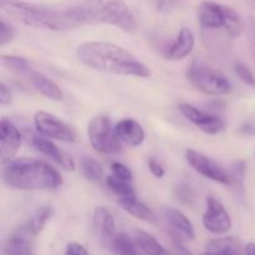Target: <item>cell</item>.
<instances>
[{
	"mask_svg": "<svg viewBox=\"0 0 255 255\" xmlns=\"http://www.w3.org/2000/svg\"><path fill=\"white\" fill-rule=\"evenodd\" d=\"M109 246L116 255H146L137 246L136 241H132L125 233H116Z\"/></svg>",
	"mask_w": 255,
	"mask_h": 255,
	"instance_id": "obj_22",
	"label": "cell"
},
{
	"mask_svg": "<svg viewBox=\"0 0 255 255\" xmlns=\"http://www.w3.org/2000/svg\"><path fill=\"white\" fill-rule=\"evenodd\" d=\"M164 217H166L167 222L172 227V229L176 232L174 236L183 237V238L191 239V241L196 238L193 224L181 211L173 208V207H167V208H164Z\"/></svg>",
	"mask_w": 255,
	"mask_h": 255,
	"instance_id": "obj_17",
	"label": "cell"
},
{
	"mask_svg": "<svg viewBox=\"0 0 255 255\" xmlns=\"http://www.w3.org/2000/svg\"><path fill=\"white\" fill-rule=\"evenodd\" d=\"M169 1H172V2H173V1H176V0H169Z\"/></svg>",
	"mask_w": 255,
	"mask_h": 255,
	"instance_id": "obj_39",
	"label": "cell"
},
{
	"mask_svg": "<svg viewBox=\"0 0 255 255\" xmlns=\"http://www.w3.org/2000/svg\"><path fill=\"white\" fill-rule=\"evenodd\" d=\"M117 203L120 204L122 209L125 212H127L128 214L133 216L134 218L141 219L144 222H154L156 221V217H154L153 212L143 204L142 202H139L138 199L134 197H126V198H119Z\"/></svg>",
	"mask_w": 255,
	"mask_h": 255,
	"instance_id": "obj_20",
	"label": "cell"
},
{
	"mask_svg": "<svg viewBox=\"0 0 255 255\" xmlns=\"http://www.w3.org/2000/svg\"><path fill=\"white\" fill-rule=\"evenodd\" d=\"M246 255H255V244L249 243L246 246Z\"/></svg>",
	"mask_w": 255,
	"mask_h": 255,
	"instance_id": "obj_38",
	"label": "cell"
},
{
	"mask_svg": "<svg viewBox=\"0 0 255 255\" xmlns=\"http://www.w3.org/2000/svg\"><path fill=\"white\" fill-rule=\"evenodd\" d=\"M31 144L34 146V148L36 149V151L40 152V153L54 159V161L56 162L61 168H64L65 171H75V168H76L72 157L69 156L66 152L57 148L56 144L52 141H50V139L44 138V137L40 136H32Z\"/></svg>",
	"mask_w": 255,
	"mask_h": 255,
	"instance_id": "obj_14",
	"label": "cell"
},
{
	"mask_svg": "<svg viewBox=\"0 0 255 255\" xmlns=\"http://www.w3.org/2000/svg\"><path fill=\"white\" fill-rule=\"evenodd\" d=\"M198 19L201 24L207 29H219L224 27V5L218 4L212 0H204L199 4L198 10Z\"/></svg>",
	"mask_w": 255,
	"mask_h": 255,
	"instance_id": "obj_15",
	"label": "cell"
},
{
	"mask_svg": "<svg viewBox=\"0 0 255 255\" xmlns=\"http://www.w3.org/2000/svg\"><path fill=\"white\" fill-rule=\"evenodd\" d=\"M246 171H247V164L246 161L239 159L236 161L232 166L231 169V186L234 187L239 194H244V182H246Z\"/></svg>",
	"mask_w": 255,
	"mask_h": 255,
	"instance_id": "obj_26",
	"label": "cell"
},
{
	"mask_svg": "<svg viewBox=\"0 0 255 255\" xmlns=\"http://www.w3.org/2000/svg\"><path fill=\"white\" fill-rule=\"evenodd\" d=\"M87 136L95 151L100 153L117 154L122 151L121 139L115 128H112L111 121L107 116L100 115L94 117L87 127Z\"/></svg>",
	"mask_w": 255,
	"mask_h": 255,
	"instance_id": "obj_6",
	"label": "cell"
},
{
	"mask_svg": "<svg viewBox=\"0 0 255 255\" xmlns=\"http://www.w3.org/2000/svg\"><path fill=\"white\" fill-rule=\"evenodd\" d=\"M77 59L99 71L125 76L148 77L151 70L124 47L106 41H86L77 47Z\"/></svg>",
	"mask_w": 255,
	"mask_h": 255,
	"instance_id": "obj_1",
	"label": "cell"
},
{
	"mask_svg": "<svg viewBox=\"0 0 255 255\" xmlns=\"http://www.w3.org/2000/svg\"><path fill=\"white\" fill-rule=\"evenodd\" d=\"M37 234V229L27 219L7 237L2 247V255H36Z\"/></svg>",
	"mask_w": 255,
	"mask_h": 255,
	"instance_id": "obj_8",
	"label": "cell"
},
{
	"mask_svg": "<svg viewBox=\"0 0 255 255\" xmlns=\"http://www.w3.org/2000/svg\"><path fill=\"white\" fill-rule=\"evenodd\" d=\"M34 124L36 131L42 137L59 139L62 142H76V132L55 115L45 111L36 112L34 116Z\"/></svg>",
	"mask_w": 255,
	"mask_h": 255,
	"instance_id": "obj_9",
	"label": "cell"
},
{
	"mask_svg": "<svg viewBox=\"0 0 255 255\" xmlns=\"http://www.w3.org/2000/svg\"><path fill=\"white\" fill-rule=\"evenodd\" d=\"M174 197L183 206H192L194 201V193L191 187L186 183H179L174 189Z\"/></svg>",
	"mask_w": 255,
	"mask_h": 255,
	"instance_id": "obj_29",
	"label": "cell"
},
{
	"mask_svg": "<svg viewBox=\"0 0 255 255\" xmlns=\"http://www.w3.org/2000/svg\"><path fill=\"white\" fill-rule=\"evenodd\" d=\"M178 110L182 116L186 117L189 122H192L194 126L198 127L204 133L217 134L223 131L224 127H226L224 121L221 117L202 111V110L197 109L192 105L181 104L178 106Z\"/></svg>",
	"mask_w": 255,
	"mask_h": 255,
	"instance_id": "obj_12",
	"label": "cell"
},
{
	"mask_svg": "<svg viewBox=\"0 0 255 255\" xmlns=\"http://www.w3.org/2000/svg\"><path fill=\"white\" fill-rule=\"evenodd\" d=\"M92 221H94L95 229L101 236L102 241L110 244L112 238L116 236V224H115V219L109 209L105 207H96Z\"/></svg>",
	"mask_w": 255,
	"mask_h": 255,
	"instance_id": "obj_18",
	"label": "cell"
},
{
	"mask_svg": "<svg viewBox=\"0 0 255 255\" xmlns=\"http://www.w3.org/2000/svg\"><path fill=\"white\" fill-rule=\"evenodd\" d=\"M147 164H148L149 171H151V173L153 174L154 177H157V178H162V177L164 176V168L162 167V164H159L158 162L156 161V159L149 158L148 162H147Z\"/></svg>",
	"mask_w": 255,
	"mask_h": 255,
	"instance_id": "obj_35",
	"label": "cell"
},
{
	"mask_svg": "<svg viewBox=\"0 0 255 255\" xmlns=\"http://www.w3.org/2000/svg\"><path fill=\"white\" fill-rule=\"evenodd\" d=\"M52 213H54V209H52L51 206H42L30 218V221H31V223L34 224V227L37 229L39 233L46 226L47 221L52 217Z\"/></svg>",
	"mask_w": 255,
	"mask_h": 255,
	"instance_id": "obj_28",
	"label": "cell"
},
{
	"mask_svg": "<svg viewBox=\"0 0 255 255\" xmlns=\"http://www.w3.org/2000/svg\"><path fill=\"white\" fill-rule=\"evenodd\" d=\"M22 136L17 127L7 119L0 121V156L2 162L10 161L15 157L21 146Z\"/></svg>",
	"mask_w": 255,
	"mask_h": 255,
	"instance_id": "obj_13",
	"label": "cell"
},
{
	"mask_svg": "<svg viewBox=\"0 0 255 255\" xmlns=\"http://www.w3.org/2000/svg\"><path fill=\"white\" fill-rule=\"evenodd\" d=\"M15 31L10 24H7L4 19L0 20V46H5L7 42L14 39Z\"/></svg>",
	"mask_w": 255,
	"mask_h": 255,
	"instance_id": "obj_33",
	"label": "cell"
},
{
	"mask_svg": "<svg viewBox=\"0 0 255 255\" xmlns=\"http://www.w3.org/2000/svg\"><path fill=\"white\" fill-rule=\"evenodd\" d=\"M65 255H89V252L80 243H69L65 251Z\"/></svg>",
	"mask_w": 255,
	"mask_h": 255,
	"instance_id": "obj_34",
	"label": "cell"
},
{
	"mask_svg": "<svg viewBox=\"0 0 255 255\" xmlns=\"http://www.w3.org/2000/svg\"><path fill=\"white\" fill-rule=\"evenodd\" d=\"M106 184L119 198H126V197H134V188L132 187L131 182L125 181L116 176H109L106 178Z\"/></svg>",
	"mask_w": 255,
	"mask_h": 255,
	"instance_id": "obj_25",
	"label": "cell"
},
{
	"mask_svg": "<svg viewBox=\"0 0 255 255\" xmlns=\"http://www.w3.org/2000/svg\"><path fill=\"white\" fill-rule=\"evenodd\" d=\"M111 171L114 173V176L119 177V178L125 179V181L131 182L133 178V174H132L131 169L128 168L125 164L120 163V162H112L111 163Z\"/></svg>",
	"mask_w": 255,
	"mask_h": 255,
	"instance_id": "obj_32",
	"label": "cell"
},
{
	"mask_svg": "<svg viewBox=\"0 0 255 255\" xmlns=\"http://www.w3.org/2000/svg\"><path fill=\"white\" fill-rule=\"evenodd\" d=\"M234 71H236V75L239 77L241 81H243L244 84L248 85L251 87H255V76L253 72L249 70L248 66L243 64V62L237 61L234 64Z\"/></svg>",
	"mask_w": 255,
	"mask_h": 255,
	"instance_id": "obj_30",
	"label": "cell"
},
{
	"mask_svg": "<svg viewBox=\"0 0 255 255\" xmlns=\"http://www.w3.org/2000/svg\"><path fill=\"white\" fill-rule=\"evenodd\" d=\"M202 255H241V247L234 238H218L207 242Z\"/></svg>",
	"mask_w": 255,
	"mask_h": 255,
	"instance_id": "obj_21",
	"label": "cell"
},
{
	"mask_svg": "<svg viewBox=\"0 0 255 255\" xmlns=\"http://www.w3.org/2000/svg\"><path fill=\"white\" fill-rule=\"evenodd\" d=\"M173 247L174 251H176L177 255H193L191 251L187 249V247L182 243V241L179 239V237L174 236L173 234Z\"/></svg>",
	"mask_w": 255,
	"mask_h": 255,
	"instance_id": "obj_36",
	"label": "cell"
},
{
	"mask_svg": "<svg viewBox=\"0 0 255 255\" xmlns=\"http://www.w3.org/2000/svg\"><path fill=\"white\" fill-rule=\"evenodd\" d=\"M186 158L189 166L202 176L222 184H231V176L228 172L214 159L194 149L186 152Z\"/></svg>",
	"mask_w": 255,
	"mask_h": 255,
	"instance_id": "obj_10",
	"label": "cell"
},
{
	"mask_svg": "<svg viewBox=\"0 0 255 255\" xmlns=\"http://www.w3.org/2000/svg\"><path fill=\"white\" fill-rule=\"evenodd\" d=\"M117 136L121 141L127 143L128 146L138 147L144 141V131L141 125L132 119L121 120L115 126Z\"/></svg>",
	"mask_w": 255,
	"mask_h": 255,
	"instance_id": "obj_16",
	"label": "cell"
},
{
	"mask_svg": "<svg viewBox=\"0 0 255 255\" xmlns=\"http://www.w3.org/2000/svg\"><path fill=\"white\" fill-rule=\"evenodd\" d=\"M224 15H226V20H224V29H226V31L233 39L239 36L244 30V22L239 12L234 10L233 7L224 6Z\"/></svg>",
	"mask_w": 255,
	"mask_h": 255,
	"instance_id": "obj_24",
	"label": "cell"
},
{
	"mask_svg": "<svg viewBox=\"0 0 255 255\" xmlns=\"http://www.w3.org/2000/svg\"><path fill=\"white\" fill-rule=\"evenodd\" d=\"M81 171L84 176L90 181H100L104 176V168H102L101 164L96 159L90 158V157L82 159Z\"/></svg>",
	"mask_w": 255,
	"mask_h": 255,
	"instance_id": "obj_27",
	"label": "cell"
},
{
	"mask_svg": "<svg viewBox=\"0 0 255 255\" xmlns=\"http://www.w3.org/2000/svg\"><path fill=\"white\" fill-rule=\"evenodd\" d=\"M244 31H246L247 40H248L249 47H251L252 55L255 59V17L248 16L244 22Z\"/></svg>",
	"mask_w": 255,
	"mask_h": 255,
	"instance_id": "obj_31",
	"label": "cell"
},
{
	"mask_svg": "<svg viewBox=\"0 0 255 255\" xmlns=\"http://www.w3.org/2000/svg\"><path fill=\"white\" fill-rule=\"evenodd\" d=\"M194 44H196V40H194V35L192 30L188 29V27H182L172 46L168 49L167 57L171 60L184 59L194 49Z\"/></svg>",
	"mask_w": 255,
	"mask_h": 255,
	"instance_id": "obj_19",
	"label": "cell"
},
{
	"mask_svg": "<svg viewBox=\"0 0 255 255\" xmlns=\"http://www.w3.org/2000/svg\"><path fill=\"white\" fill-rule=\"evenodd\" d=\"M2 181L21 191L55 189L62 184V177L54 167L39 159L17 158L2 162Z\"/></svg>",
	"mask_w": 255,
	"mask_h": 255,
	"instance_id": "obj_3",
	"label": "cell"
},
{
	"mask_svg": "<svg viewBox=\"0 0 255 255\" xmlns=\"http://www.w3.org/2000/svg\"><path fill=\"white\" fill-rule=\"evenodd\" d=\"M187 79L192 86L207 95L219 96L229 94L232 90L228 79L223 74L202 64L192 65L187 71Z\"/></svg>",
	"mask_w": 255,
	"mask_h": 255,
	"instance_id": "obj_7",
	"label": "cell"
},
{
	"mask_svg": "<svg viewBox=\"0 0 255 255\" xmlns=\"http://www.w3.org/2000/svg\"><path fill=\"white\" fill-rule=\"evenodd\" d=\"M77 25H112L127 34L137 31V22L124 0H82L72 5Z\"/></svg>",
	"mask_w": 255,
	"mask_h": 255,
	"instance_id": "obj_4",
	"label": "cell"
},
{
	"mask_svg": "<svg viewBox=\"0 0 255 255\" xmlns=\"http://www.w3.org/2000/svg\"><path fill=\"white\" fill-rule=\"evenodd\" d=\"M11 101V95L10 91L7 90V87L5 86L4 82L0 84V104L1 105H7Z\"/></svg>",
	"mask_w": 255,
	"mask_h": 255,
	"instance_id": "obj_37",
	"label": "cell"
},
{
	"mask_svg": "<svg viewBox=\"0 0 255 255\" xmlns=\"http://www.w3.org/2000/svg\"><path fill=\"white\" fill-rule=\"evenodd\" d=\"M1 65L7 71L29 81L31 86L46 99L52 100V101H61L64 99L62 90L49 77L45 76L41 72L36 71L24 57L2 55Z\"/></svg>",
	"mask_w": 255,
	"mask_h": 255,
	"instance_id": "obj_5",
	"label": "cell"
},
{
	"mask_svg": "<svg viewBox=\"0 0 255 255\" xmlns=\"http://www.w3.org/2000/svg\"><path fill=\"white\" fill-rule=\"evenodd\" d=\"M134 241L142 252L146 255H171L162 244L157 242L153 236L143 231H136Z\"/></svg>",
	"mask_w": 255,
	"mask_h": 255,
	"instance_id": "obj_23",
	"label": "cell"
},
{
	"mask_svg": "<svg viewBox=\"0 0 255 255\" xmlns=\"http://www.w3.org/2000/svg\"><path fill=\"white\" fill-rule=\"evenodd\" d=\"M206 203L207 209L203 214L204 228L218 236L228 233L232 229V219L223 204L213 197H208Z\"/></svg>",
	"mask_w": 255,
	"mask_h": 255,
	"instance_id": "obj_11",
	"label": "cell"
},
{
	"mask_svg": "<svg viewBox=\"0 0 255 255\" xmlns=\"http://www.w3.org/2000/svg\"><path fill=\"white\" fill-rule=\"evenodd\" d=\"M254 154H255V152H254Z\"/></svg>",
	"mask_w": 255,
	"mask_h": 255,
	"instance_id": "obj_40",
	"label": "cell"
},
{
	"mask_svg": "<svg viewBox=\"0 0 255 255\" xmlns=\"http://www.w3.org/2000/svg\"><path fill=\"white\" fill-rule=\"evenodd\" d=\"M0 7L12 20L30 27L64 31L79 26L71 6L56 7L20 0H0Z\"/></svg>",
	"mask_w": 255,
	"mask_h": 255,
	"instance_id": "obj_2",
	"label": "cell"
}]
</instances>
